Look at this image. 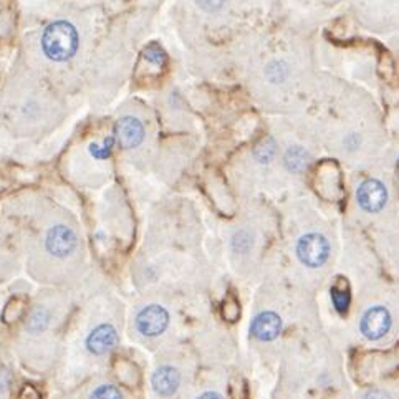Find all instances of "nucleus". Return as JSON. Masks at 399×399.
Segmentation results:
<instances>
[{"mask_svg": "<svg viewBox=\"0 0 399 399\" xmlns=\"http://www.w3.org/2000/svg\"><path fill=\"white\" fill-rule=\"evenodd\" d=\"M42 50L53 62H67L78 50V32L67 20H57L45 28Z\"/></svg>", "mask_w": 399, "mask_h": 399, "instance_id": "f257e3e1", "label": "nucleus"}, {"mask_svg": "<svg viewBox=\"0 0 399 399\" xmlns=\"http://www.w3.org/2000/svg\"><path fill=\"white\" fill-rule=\"evenodd\" d=\"M297 255L307 267H321L328 260L330 244L320 234H307L297 242Z\"/></svg>", "mask_w": 399, "mask_h": 399, "instance_id": "f03ea898", "label": "nucleus"}, {"mask_svg": "<svg viewBox=\"0 0 399 399\" xmlns=\"http://www.w3.org/2000/svg\"><path fill=\"white\" fill-rule=\"evenodd\" d=\"M356 201L366 212H380L388 203V189L377 179H366L356 189Z\"/></svg>", "mask_w": 399, "mask_h": 399, "instance_id": "7ed1b4c3", "label": "nucleus"}, {"mask_svg": "<svg viewBox=\"0 0 399 399\" xmlns=\"http://www.w3.org/2000/svg\"><path fill=\"white\" fill-rule=\"evenodd\" d=\"M46 251L55 257H67L76 248V235L70 227L55 226L46 234Z\"/></svg>", "mask_w": 399, "mask_h": 399, "instance_id": "20e7f679", "label": "nucleus"}, {"mask_svg": "<svg viewBox=\"0 0 399 399\" xmlns=\"http://www.w3.org/2000/svg\"><path fill=\"white\" fill-rule=\"evenodd\" d=\"M167 321H169V315L164 308L160 305H149L139 312L138 319H136V327L146 337H156V334L164 332Z\"/></svg>", "mask_w": 399, "mask_h": 399, "instance_id": "39448f33", "label": "nucleus"}, {"mask_svg": "<svg viewBox=\"0 0 399 399\" xmlns=\"http://www.w3.org/2000/svg\"><path fill=\"white\" fill-rule=\"evenodd\" d=\"M391 328V316L383 307H373L364 313L362 320V333L370 340H377L384 337Z\"/></svg>", "mask_w": 399, "mask_h": 399, "instance_id": "423d86ee", "label": "nucleus"}, {"mask_svg": "<svg viewBox=\"0 0 399 399\" xmlns=\"http://www.w3.org/2000/svg\"><path fill=\"white\" fill-rule=\"evenodd\" d=\"M117 139L126 149L138 148L144 139V126L138 118L124 117L117 123Z\"/></svg>", "mask_w": 399, "mask_h": 399, "instance_id": "0eeeda50", "label": "nucleus"}, {"mask_svg": "<svg viewBox=\"0 0 399 399\" xmlns=\"http://www.w3.org/2000/svg\"><path fill=\"white\" fill-rule=\"evenodd\" d=\"M117 330L111 325H100L90 333L87 346L93 355H105L114 348L117 345Z\"/></svg>", "mask_w": 399, "mask_h": 399, "instance_id": "6e6552de", "label": "nucleus"}, {"mask_svg": "<svg viewBox=\"0 0 399 399\" xmlns=\"http://www.w3.org/2000/svg\"><path fill=\"white\" fill-rule=\"evenodd\" d=\"M282 330V320L280 316L272 312L260 313L259 316L252 323V334L259 338L262 341H270L280 333Z\"/></svg>", "mask_w": 399, "mask_h": 399, "instance_id": "1a4fd4ad", "label": "nucleus"}, {"mask_svg": "<svg viewBox=\"0 0 399 399\" xmlns=\"http://www.w3.org/2000/svg\"><path fill=\"white\" fill-rule=\"evenodd\" d=\"M179 380H181V377H179V373L176 371L174 368H160L153 376L154 391L161 394V396H169V394H173L176 389H178Z\"/></svg>", "mask_w": 399, "mask_h": 399, "instance_id": "9d476101", "label": "nucleus"}, {"mask_svg": "<svg viewBox=\"0 0 399 399\" xmlns=\"http://www.w3.org/2000/svg\"><path fill=\"white\" fill-rule=\"evenodd\" d=\"M310 154L302 146H291L287 149L285 156H283V164H285L287 171L294 174H302L310 164Z\"/></svg>", "mask_w": 399, "mask_h": 399, "instance_id": "9b49d317", "label": "nucleus"}, {"mask_svg": "<svg viewBox=\"0 0 399 399\" xmlns=\"http://www.w3.org/2000/svg\"><path fill=\"white\" fill-rule=\"evenodd\" d=\"M289 73L290 68L283 60H273L265 68V76H267L270 83H282V81L289 78Z\"/></svg>", "mask_w": 399, "mask_h": 399, "instance_id": "f8f14e48", "label": "nucleus"}, {"mask_svg": "<svg viewBox=\"0 0 399 399\" xmlns=\"http://www.w3.org/2000/svg\"><path fill=\"white\" fill-rule=\"evenodd\" d=\"M277 154V144L273 138H265L262 139L259 144H257V148L254 149V156L255 160L260 162V164H269L270 161L275 158Z\"/></svg>", "mask_w": 399, "mask_h": 399, "instance_id": "ddd939ff", "label": "nucleus"}, {"mask_svg": "<svg viewBox=\"0 0 399 399\" xmlns=\"http://www.w3.org/2000/svg\"><path fill=\"white\" fill-rule=\"evenodd\" d=\"M46 323H49V312L45 310V308H38L30 315V319L27 321V328L30 330L32 333H37V332H42L46 327Z\"/></svg>", "mask_w": 399, "mask_h": 399, "instance_id": "4468645a", "label": "nucleus"}, {"mask_svg": "<svg viewBox=\"0 0 399 399\" xmlns=\"http://www.w3.org/2000/svg\"><path fill=\"white\" fill-rule=\"evenodd\" d=\"M113 148H114V139L106 138L103 143L90 144V154H92L93 158H96V160H106V158H110Z\"/></svg>", "mask_w": 399, "mask_h": 399, "instance_id": "2eb2a0df", "label": "nucleus"}, {"mask_svg": "<svg viewBox=\"0 0 399 399\" xmlns=\"http://www.w3.org/2000/svg\"><path fill=\"white\" fill-rule=\"evenodd\" d=\"M330 294H332L333 305H334V308H337L338 312L343 313V312L348 310V305H350V295H348V291L338 289V287H333Z\"/></svg>", "mask_w": 399, "mask_h": 399, "instance_id": "dca6fc26", "label": "nucleus"}, {"mask_svg": "<svg viewBox=\"0 0 399 399\" xmlns=\"http://www.w3.org/2000/svg\"><path fill=\"white\" fill-rule=\"evenodd\" d=\"M90 399H123V396L121 393H119V389L114 388V386L105 384L100 386L98 389H94Z\"/></svg>", "mask_w": 399, "mask_h": 399, "instance_id": "f3484780", "label": "nucleus"}, {"mask_svg": "<svg viewBox=\"0 0 399 399\" xmlns=\"http://www.w3.org/2000/svg\"><path fill=\"white\" fill-rule=\"evenodd\" d=\"M197 6L203 8L204 12H219L222 7L226 6L229 0H196Z\"/></svg>", "mask_w": 399, "mask_h": 399, "instance_id": "a211bd4d", "label": "nucleus"}, {"mask_svg": "<svg viewBox=\"0 0 399 399\" xmlns=\"http://www.w3.org/2000/svg\"><path fill=\"white\" fill-rule=\"evenodd\" d=\"M144 55L149 62L154 63V65H161V63L164 62V53H162V50L158 45L148 46L144 51Z\"/></svg>", "mask_w": 399, "mask_h": 399, "instance_id": "6ab92c4d", "label": "nucleus"}, {"mask_svg": "<svg viewBox=\"0 0 399 399\" xmlns=\"http://www.w3.org/2000/svg\"><path fill=\"white\" fill-rule=\"evenodd\" d=\"M358 144H359V138L356 135H348L346 136V139H345V146L348 149H356L358 148Z\"/></svg>", "mask_w": 399, "mask_h": 399, "instance_id": "aec40b11", "label": "nucleus"}, {"mask_svg": "<svg viewBox=\"0 0 399 399\" xmlns=\"http://www.w3.org/2000/svg\"><path fill=\"white\" fill-rule=\"evenodd\" d=\"M364 399H389V398L386 396L383 391H371L364 396Z\"/></svg>", "mask_w": 399, "mask_h": 399, "instance_id": "412c9836", "label": "nucleus"}, {"mask_svg": "<svg viewBox=\"0 0 399 399\" xmlns=\"http://www.w3.org/2000/svg\"><path fill=\"white\" fill-rule=\"evenodd\" d=\"M199 399H222V396H219L217 393H204Z\"/></svg>", "mask_w": 399, "mask_h": 399, "instance_id": "4be33fe9", "label": "nucleus"}, {"mask_svg": "<svg viewBox=\"0 0 399 399\" xmlns=\"http://www.w3.org/2000/svg\"><path fill=\"white\" fill-rule=\"evenodd\" d=\"M398 173H399V161H398Z\"/></svg>", "mask_w": 399, "mask_h": 399, "instance_id": "5701e85b", "label": "nucleus"}]
</instances>
